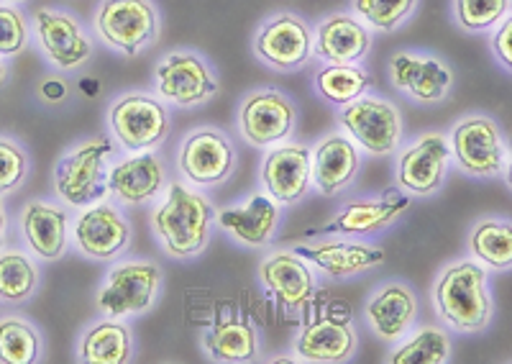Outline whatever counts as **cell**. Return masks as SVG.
Here are the masks:
<instances>
[{"label":"cell","mask_w":512,"mask_h":364,"mask_svg":"<svg viewBox=\"0 0 512 364\" xmlns=\"http://www.w3.org/2000/svg\"><path fill=\"white\" fill-rule=\"evenodd\" d=\"M264 193L282 206H295L313 190V149L305 144H277L267 152L259 172Z\"/></svg>","instance_id":"cell-19"},{"label":"cell","mask_w":512,"mask_h":364,"mask_svg":"<svg viewBox=\"0 0 512 364\" xmlns=\"http://www.w3.org/2000/svg\"><path fill=\"white\" fill-rule=\"evenodd\" d=\"M292 249L333 280H349V277L377 270L387 262V252L382 247L364 244V241L331 239L315 241V244H297Z\"/></svg>","instance_id":"cell-23"},{"label":"cell","mask_w":512,"mask_h":364,"mask_svg":"<svg viewBox=\"0 0 512 364\" xmlns=\"http://www.w3.org/2000/svg\"><path fill=\"white\" fill-rule=\"evenodd\" d=\"M313 88L328 106L344 108L369 93L372 75L359 65H323L315 72Z\"/></svg>","instance_id":"cell-31"},{"label":"cell","mask_w":512,"mask_h":364,"mask_svg":"<svg viewBox=\"0 0 512 364\" xmlns=\"http://www.w3.org/2000/svg\"><path fill=\"white\" fill-rule=\"evenodd\" d=\"M361 170L359 144L349 134L333 131L313 149V188L323 198H336L354 185Z\"/></svg>","instance_id":"cell-25"},{"label":"cell","mask_w":512,"mask_h":364,"mask_svg":"<svg viewBox=\"0 0 512 364\" xmlns=\"http://www.w3.org/2000/svg\"><path fill=\"white\" fill-rule=\"evenodd\" d=\"M356 347H359V339H356L346 303H333L326 316L313 323H305L295 344H292L295 359L310 364L349 362L356 354Z\"/></svg>","instance_id":"cell-15"},{"label":"cell","mask_w":512,"mask_h":364,"mask_svg":"<svg viewBox=\"0 0 512 364\" xmlns=\"http://www.w3.org/2000/svg\"><path fill=\"white\" fill-rule=\"evenodd\" d=\"M433 306L443 326L456 334H484L495 318L487 267L477 259H456L443 267L433 282Z\"/></svg>","instance_id":"cell-1"},{"label":"cell","mask_w":512,"mask_h":364,"mask_svg":"<svg viewBox=\"0 0 512 364\" xmlns=\"http://www.w3.org/2000/svg\"><path fill=\"white\" fill-rule=\"evenodd\" d=\"M29 175V159L16 141L0 139V193H13Z\"/></svg>","instance_id":"cell-38"},{"label":"cell","mask_w":512,"mask_h":364,"mask_svg":"<svg viewBox=\"0 0 512 364\" xmlns=\"http://www.w3.org/2000/svg\"><path fill=\"white\" fill-rule=\"evenodd\" d=\"M489 52L495 57L497 65L512 75V11L502 18L489 36Z\"/></svg>","instance_id":"cell-39"},{"label":"cell","mask_w":512,"mask_h":364,"mask_svg":"<svg viewBox=\"0 0 512 364\" xmlns=\"http://www.w3.org/2000/svg\"><path fill=\"white\" fill-rule=\"evenodd\" d=\"M131 224L123 216L121 208L111 203H93L77 216L75 241L85 257L98 262L118 259L131 244Z\"/></svg>","instance_id":"cell-20"},{"label":"cell","mask_w":512,"mask_h":364,"mask_svg":"<svg viewBox=\"0 0 512 364\" xmlns=\"http://www.w3.org/2000/svg\"><path fill=\"white\" fill-rule=\"evenodd\" d=\"M338 124L372 157L397 152L402 141V113L390 100L361 95L359 100L338 111Z\"/></svg>","instance_id":"cell-11"},{"label":"cell","mask_w":512,"mask_h":364,"mask_svg":"<svg viewBox=\"0 0 512 364\" xmlns=\"http://www.w3.org/2000/svg\"><path fill=\"white\" fill-rule=\"evenodd\" d=\"M469 252L489 272L512 270V221L510 218H479L469 231Z\"/></svg>","instance_id":"cell-30"},{"label":"cell","mask_w":512,"mask_h":364,"mask_svg":"<svg viewBox=\"0 0 512 364\" xmlns=\"http://www.w3.org/2000/svg\"><path fill=\"white\" fill-rule=\"evenodd\" d=\"M251 52L269 70L297 72L315 57V31L297 13H274L256 29Z\"/></svg>","instance_id":"cell-9"},{"label":"cell","mask_w":512,"mask_h":364,"mask_svg":"<svg viewBox=\"0 0 512 364\" xmlns=\"http://www.w3.org/2000/svg\"><path fill=\"white\" fill-rule=\"evenodd\" d=\"M203 349L208 359L223 364L254 362L262 354V336L254 323L241 316L218 318L203 334Z\"/></svg>","instance_id":"cell-27"},{"label":"cell","mask_w":512,"mask_h":364,"mask_svg":"<svg viewBox=\"0 0 512 364\" xmlns=\"http://www.w3.org/2000/svg\"><path fill=\"white\" fill-rule=\"evenodd\" d=\"M154 93L167 106L200 108L218 95V77L200 52H169L154 67Z\"/></svg>","instance_id":"cell-7"},{"label":"cell","mask_w":512,"mask_h":364,"mask_svg":"<svg viewBox=\"0 0 512 364\" xmlns=\"http://www.w3.org/2000/svg\"><path fill=\"white\" fill-rule=\"evenodd\" d=\"M451 352H454L451 336L438 326H425L397 341L387 364H446L451 362Z\"/></svg>","instance_id":"cell-32"},{"label":"cell","mask_w":512,"mask_h":364,"mask_svg":"<svg viewBox=\"0 0 512 364\" xmlns=\"http://www.w3.org/2000/svg\"><path fill=\"white\" fill-rule=\"evenodd\" d=\"M297 126V106L277 88L251 90L239 106V131L246 144L259 149L277 147Z\"/></svg>","instance_id":"cell-13"},{"label":"cell","mask_w":512,"mask_h":364,"mask_svg":"<svg viewBox=\"0 0 512 364\" xmlns=\"http://www.w3.org/2000/svg\"><path fill=\"white\" fill-rule=\"evenodd\" d=\"M34 34L44 57L57 70L75 72L93 59V42L72 13L39 8L34 13Z\"/></svg>","instance_id":"cell-18"},{"label":"cell","mask_w":512,"mask_h":364,"mask_svg":"<svg viewBox=\"0 0 512 364\" xmlns=\"http://www.w3.org/2000/svg\"><path fill=\"white\" fill-rule=\"evenodd\" d=\"M218 229L226 231L241 247L262 249L272 244L282 224V203L269 193H251L244 203L226 206L216 213Z\"/></svg>","instance_id":"cell-21"},{"label":"cell","mask_w":512,"mask_h":364,"mask_svg":"<svg viewBox=\"0 0 512 364\" xmlns=\"http://www.w3.org/2000/svg\"><path fill=\"white\" fill-rule=\"evenodd\" d=\"M93 26L105 47L123 57H139L157 44L162 18L152 0H100Z\"/></svg>","instance_id":"cell-3"},{"label":"cell","mask_w":512,"mask_h":364,"mask_svg":"<svg viewBox=\"0 0 512 364\" xmlns=\"http://www.w3.org/2000/svg\"><path fill=\"white\" fill-rule=\"evenodd\" d=\"M6 80H8V67L6 62H3V57H0V88L6 85Z\"/></svg>","instance_id":"cell-43"},{"label":"cell","mask_w":512,"mask_h":364,"mask_svg":"<svg viewBox=\"0 0 512 364\" xmlns=\"http://www.w3.org/2000/svg\"><path fill=\"white\" fill-rule=\"evenodd\" d=\"M420 0H351L354 16L379 34H395L418 11Z\"/></svg>","instance_id":"cell-34"},{"label":"cell","mask_w":512,"mask_h":364,"mask_svg":"<svg viewBox=\"0 0 512 364\" xmlns=\"http://www.w3.org/2000/svg\"><path fill=\"white\" fill-rule=\"evenodd\" d=\"M372 44V29L351 13H331L315 29V57L326 65H359Z\"/></svg>","instance_id":"cell-26"},{"label":"cell","mask_w":512,"mask_h":364,"mask_svg":"<svg viewBox=\"0 0 512 364\" xmlns=\"http://www.w3.org/2000/svg\"><path fill=\"white\" fill-rule=\"evenodd\" d=\"M36 285H39V270L26 254H0V298L8 303H21L36 293Z\"/></svg>","instance_id":"cell-35"},{"label":"cell","mask_w":512,"mask_h":364,"mask_svg":"<svg viewBox=\"0 0 512 364\" xmlns=\"http://www.w3.org/2000/svg\"><path fill=\"white\" fill-rule=\"evenodd\" d=\"M162 267L146 259H131L113 267L100 285L95 308L108 318L144 316L162 293Z\"/></svg>","instance_id":"cell-6"},{"label":"cell","mask_w":512,"mask_h":364,"mask_svg":"<svg viewBox=\"0 0 512 364\" xmlns=\"http://www.w3.org/2000/svg\"><path fill=\"white\" fill-rule=\"evenodd\" d=\"M259 282L285 318H303L315 298V277L295 249H277L259 267Z\"/></svg>","instance_id":"cell-14"},{"label":"cell","mask_w":512,"mask_h":364,"mask_svg":"<svg viewBox=\"0 0 512 364\" xmlns=\"http://www.w3.org/2000/svg\"><path fill=\"white\" fill-rule=\"evenodd\" d=\"M167 188V170L157 149L134 152L108 170V195L121 206H141L149 203Z\"/></svg>","instance_id":"cell-22"},{"label":"cell","mask_w":512,"mask_h":364,"mask_svg":"<svg viewBox=\"0 0 512 364\" xmlns=\"http://www.w3.org/2000/svg\"><path fill=\"white\" fill-rule=\"evenodd\" d=\"M108 126L118 147L134 152H152L169 136V108L157 95L126 93L108 108Z\"/></svg>","instance_id":"cell-8"},{"label":"cell","mask_w":512,"mask_h":364,"mask_svg":"<svg viewBox=\"0 0 512 364\" xmlns=\"http://www.w3.org/2000/svg\"><path fill=\"white\" fill-rule=\"evenodd\" d=\"M44 352V341L31 323L21 318L0 321V364H36Z\"/></svg>","instance_id":"cell-33"},{"label":"cell","mask_w":512,"mask_h":364,"mask_svg":"<svg viewBox=\"0 0 512 364\" xmlns=\"http://www.w3.org/2000/svg\"><path fill=\"white\" fill-rule=\"evenodd\" d=\"M451 159L464 175L477 180H492L505 172L507 165V139L502 126L487 113H472L459 118L448 134Z\"/></svg>","instance_id":"cell-4"},{"label":"cell","mask_w":512,"mask_h":364,"mask_svg":"<svg viewBox=\"0 0 512 364\" xmlns=\"http://www.w3.org/2000/svg\"><path fill=\"white\" fill-rule=\"evenodd\" d=\"M413 206V195L402 190H390L379 198H361L344 203L341 211L326 224L320 226L318 234L328 236H349V239H361V236L382 234L390 229L395 221H400Z\"/></svg>","instance_id":"cell-17"},{"label":"cell","mask_w":512,"mask_h":364,"mask_svg":"<svg viewBox=\"0 0 512 364\" xmlns=\"http://www.w3.org/2000/svg\"><path fill=\"white\" fill-rule=\"evenodd\" d=\"M39 93L44 100L59 103V100L67 98V83H64V80H59V77H47V80L39 85Z\"/></svg>","instance_id":"cell-40"},{"label":"cell","mask_w":512,"mask_h":364,"mask_svg":"<svg viewBox=\"0 0 512 364\" xmlns=\"http://www.w3.org/2000/svg\"><path fill=\"white\" fill-rule=\"evenodd\" d=\"M390 83L420 106H436L451 95L454 70L436 54L395 52L390 57Z\"/></svg>","instance_id":"cell-16"},{"label":"cell","mask_w":512,"mask_h":364,"mask_svg":"<svg viewBox=\"0 0 512 364\" xmlns=\"http://www.w3.org/2000/svg\"><path fill=\"white\" fill-rule=\"evenodd\" d=\"M364 318L369 329L382 341L397 344L400 339L413 331L415 318H418V298L408 282L392 280L379 285L372 298L364 306Z\"/></svg>","instance_id":"cell-24"},{"label":"cell","mask_w":512,"mask_h":364,"mask_svg":"<svg viewBox=\"0 0 512 364\" xmlns=\"http://www.w3.org/2000/svg\"><path fill=\"white\" fill-rule=\"evenodd\" d=\"M502 177H505V185L512 190V144H510V152H507V165H505V172H502Z\"/></svg>","instance_id":"cell-41"},{"label":"cell","mask_w":512,"mask_h":364,"mask_svg":"<svg viewBox=\"0 0 512 364\" xmlns=\"http://www.w3.org/2000/svg\"><path fill=\"white\" fill-rule=\"evenodd\" d=\"M8 3H24V0H8Z\"/></svg>","instance_id":"cell-44"},{"label":"cell","mask_w":512,"mask_h":364,"mask_svg":"<svg viewBox=\"0 0 512 364\" xmlns=\"http://www.w3.org/2000/svg\"><path fill=\"white\" fill-rule=\"evenodd\" d=\"M136 341L128 323L123 318H108L93 323L80 344H77V359L82 364H128L134 359Z\"/></svg>","instance_id":"cell-29"},{"label":"cell","mask_w":512,"mask_h":364,"mask_svg":"<svg viewBox=\"0 0 512 364\" xmlns=\"http://www.w3.org/2000/svg\"><path fill=\"white\" fill-rule=\"evenodd\" d=\"M216 211L198 190L172 182L152 211V229L172 259H195L208 249Z\"/></svg>","instance_id":"cell-2"},{"label":"cell","mask_w":512,"mask_h":364,"mask_svg":"<svg viewBox=\"0 0 512 364\" xmlns=\"http://www.w3.org/2000/svg\"><path fill=\"white\" fill-rule=\"evenodd\" d=\"M29 47L26 16L13 6H0V57H16Z\"/></svg>","instance_id":"cell-37"},{"label":"cell","mask_w":512,"mask_h":364,"mask_svg":"<svg viewBox=\"0 0 512 364\" xmlns=\"http://www.w3.org/2000/svg\"><path fill=\"white\" fill-rule=\"evenodd\" d=\"M67 229H70V218L52 203L34 200L21 213V231L29 241L31 252L47 262H54L67 252Z\"/></svg>","instance_id":"cell-28"},{"label":"cell","mask_w":512,"mask_h":364,"mask_svg":"<svg viewBox=\"0 0 512 364\" xmlns=\"http://www.w3.org/2000/svg\"><path fill=\"white\" fill-rule=\"evenodd\" d=\"M512 11V0H451V16L464 34H489Z\"/></svg>","instance_id":"cell-36"},{"label":"cell","mask_w":512,"mask_h":364,"mask_svg":"<svg viewBox=\"0 0 512 364\" xmlns=\"http://www.w3.org/2000/svg\"><path fill=\"white\" fill-rule=\"evenodd\" d=\"M6 244V211H3V203H0V247Z\"/></svg>","instance_id":"cell-42"},{"label":"cell","mask_w":512,"mask_h":364,"mask_svg":"<svg viewBox=\"0 0 512 364\" xmlns=\"http://www.w3.org/2000/svg\"><path fill=\"white\" fill-rule=\"evenodd\" d=\"M451 167V144L441 131H428L402 149L395 165V182L413 198H431L446 182Z\"/></svg>","instance_id":"cell-12"},{"label":"cell","mask_w":512,"mask_h":364,"mask_svg":"<svg viewBox=\"0 0 512 364\" xmlns=\"http://www.w3.org/2000/svg\"><path fill=\"white\" fill-rule=\"evenodd\" d=\"M177 167L195 188H218L236 172L239 154L226 131L216 126H200L182 139Z\"/></svg>","instance_id":"cell-10"},{"label":"cell","mask_w":512,"mask_h":364,"mask_svg":"<svg viewBox=\"0 0 512 364\" xmlns=\"http://www.w3.org/2000/svg\"><path fill=\"white\" fill-rule=\"evenodd\" d=\"M113 154V141L108 136L82 141L64 154L54 167V190L67 206L88 208L108 195V170L105 162Z\"/></svg>","instance_id":"cell-5"}]
</instances>
